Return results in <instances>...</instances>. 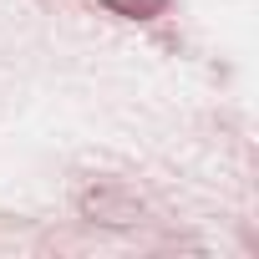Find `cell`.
<instances>
[{
  "label": "cell",
  "instance_id": "obj_2",
  "mask_svg": "<svg viewBox=\"0 0 259 259\" xmlns=\"http://www.w3.org/2000/svg\"><path fill=\"white\" fill-rule=\"evenodd\" d=\"M107 16H122V21H153L168 11V0H97Z\"/></svg>",
  "mask_w": 259,
  "mask_h": 259
},
{
  "label": "cell",
  "instance_id": "obj_1",
  "mask_svg": "<svg viewBox=\"0 0 259 259\" xmlns=\"http://www.w3.org/2000/svg\"><path fill=\"white\" fill-rule=\"evenodd\" d=\"M71 203H76V213H81L87 224H97V229H138V224L148 219V203L127 188V183H117V178H92V183H81Z\"/></svg>",
  "mask_w": 259,
  "mask_h": 259
}]
</instances>
